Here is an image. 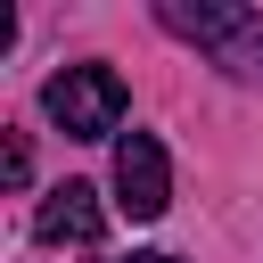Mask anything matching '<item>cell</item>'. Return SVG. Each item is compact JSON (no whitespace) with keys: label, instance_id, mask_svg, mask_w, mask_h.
Wrapping results in <instances>:
<instances>
[{"label":"cell","instance_id":"obj_1","mask_svg":"<svg viewBox=\"0 0 263 263\" xmlns=\"http://www.w3.org/2000/svg\"><path fill=\"white\" fill-rule=\"evenodd\" d=\"M164 33L197 41L222 74L238 82H263V8H230V0H156Z\"/></svg>","mask_w":263,"mask_h":263},{"label":"cell","instance_id":"obj_2","mask_svg":"<svg viewBox=\"0 0 263 263\" xmlns=\"http://www.w3.org/2000/svg\"><path fill=\"white\" fill-rule=\"evenodd\" d=\"M41 107H49V123L66 140H107L132 99H123V74L115 66H66V74L41 82Z\"/></svg>","mask_w":263,"mask_h":263},{"label":"cell","instance_id":"obj_3","mask_svg":"<svg viewBox=\"0 0 263 263\" xmlns=\"http://www.w3.org/2000/svg\"><path fill=\"white\" fill-rule=\"evenodd\" d=\"M115 205H123L132 222H156V214L173 205V164H164V148H156L148 132H123V140H115Z\"/></svg>","mask_w":263,"mask_h":263},{"label":"cell","instance_id":"obj_4","mask_svg":"<svg viewBox=\"0 0 263 263\" xmlns=\"http://www.w3.org/2000/svg\"><path fill=\"white\" fill-rule=\"evenodd\" d=\"M33 230H41L49 247H66V238H74V247H90V238L107 230V205H99V189H90V181H58V189L41 197V214H33Z\"/></svg>","mask_w":263,"mask_h":263},{"label":"cell","instance_id":"obj_5","mask_svg":"<svg viewBox=\"0 0 263 263\" xmlns=\"http://www.w3.org/2000/svg\"><path fill=\"white\" fill-rule=\"evenodd\" d=\"M25 173H33V156H25V140L8 132V148H0V181H8V189H25Z\"/></svg>","mask_w":263,"mask_h":263},{"label":"cell","instance_id":"obj_6","mask_svg":"<svg viewBox=\"0 0 263 263\" xmlns=\"http://www.w3.org/2000/svg\"><path fill=\"white\" fill-rule=\"evenodd\" d=\"M132 263H173V255H156V247H148V255H132Z\"/></svg>","mask_w":263,"mask_h":263}]
</instances>
